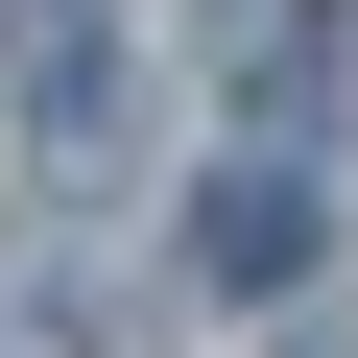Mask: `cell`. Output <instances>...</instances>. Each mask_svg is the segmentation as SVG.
Listing matches in <instances>:
<instances>
[{"label": "cell", "mask_w": 358, "mask_h": 358, "mask_svg": "<svg viewBox=\"0 0 358 358\" xmlns=\"http://www.w3.org/2000/svg\"><path fill=\"white\" fill-rule=\"evenodd\" d=\"M192 263L215 287H310L334 263V192H310V167H215V192H192Z\"/></svg>", "instance_id": "2"}, {"label": "cell", "mask_w": 358, "mask_h": 358, "mask_svg": "<svg viewBox=\"0 0 358 358\" xmlns=\"http://www.w3.org/2000/svg\"><path fill=\"white\" fill-rule=\"evenodd\" d=\"M215 72L239 96H310V0H215Z\"/></svg>", "instance_id": "3"}, {"label": "cell", "mask_w": 358, "mask_h": 358, "mask_svg": "<svg viewBox=\"0 0 358 358\" xmlns=\"http://www.w3.org/2000/svg\"><path fill=\"white\" fill-rule=\"evenodd\" d=\"M0 120L24 143H96L120 120V0H0Z\"/></svg>", "instance_id": "1"}]
</instances>
